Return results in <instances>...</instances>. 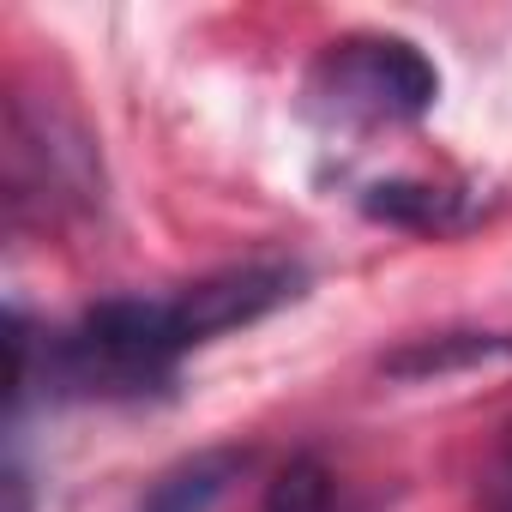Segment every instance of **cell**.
Instances as JSON below:
<instances>
[{"label":"cell","instance_id":"obj_1","mask_svg":"<svg viewBox=\"0 0 512 512\" xmlns=\"http://www.w3.org/2000/svg\"><path fill=\"white\" fill-rule=\"evenodd\" d=\"M187 332L175 320V302H97L55 350V374L67 386L85 392H151L157 380H169V368L181 362Z\"/></svg>","mask_w":512,"mask_h":512},{"label":"cell","instance_id":"obj_2","mask_svg":"<svg viewBox=\"0 0 512 512\" xmlns=\"http://www.w3.org/2000/svg\"><path fill=\"white\" fill-rule=\"evenodd\" d=\"M314 97L332 121H362V127L416 121L434 109L440 73L404 37H350V43L326 49L320 73H314Z\"/></svg>","mask_w":512,"mask_h":512},{"label":"cell","instance_id":"obj_3","mask_svg":"<svg viewBox=\"0 0 512 512\" xmlns=\"http://www.w3.org/2000/svg\"><path fill=\"white\" fill-rule=\"evenodd\" d=\"M296 272L290 266H235V272H217V278H199L193 290L169 296L175 302V320L187 332V344H205L217 332H235V326H253L266 320L272 308L296 302Z\"/></svg>","mask_w":512,"mask_h":512},{"label":"cell","instance_id":"obj_4","mask_svg":"<svg viewBox=\"0 0 512 512\" xmlns=\"http://www.w3.org/2000/svg\"><path fill=\"white\" fill-rule=\"evenodd\" d=\"M506 356H512V338H500V332H440V338H416V344L392 350L386 374L392 380H446V374L506 362Z\"/></svg>","mask_w":512,"mask_h":512},{"label":"cell","instance_id":"obj_5","mask_svg":"<svg viewBox=\"0 0 512 512\" xmlns=\"http://www.w3.org/2000/svg\"><path fill=\"white\" fill-rule=\"evenodd\" d=\"M241 452H199V458H187V464H175L169 476H157V488L139 500V512H211L223 494H229V482L241 476Z\"/></svg>","mask_w":512,"mask_h":512},{"label":"cell","instance_id":"obj_6","mask_svg":"<svg viewBox=\"0 0 512 512\" xmlns=\"http://www.w3.org/2000/svg\"><path fill=\"white\" fill-rule=\"evenodd\" d=\"M362 211L380 217V223H398V229H446L458 217L452 193L428 187V181H380V187H368Z\"/></svg>","mask_w":512,"mask_h":512},{"label":"cell","instance_id":"obj_7","mask_svg":"<svg viewBox=\"0 0 512 512\" xmlns=\"http://www.w3.org/2000/svg\"><path fill=\"white\" fill-rule=\"evenodd\" d=\"M260 512H338V500H332V470H326L314 452L290 458V464L272 476Z\"/></svg>","mask_w":512,"mask_h":512},{"label":"cell","instance_id":"obj_8","mask_svg":"<svg viewBox=\"0 0 512 512\" xmlns=\"http://www.w3.org/2000/svg\"><path fill=\"white\" fill-rule=\"evenodd\" d=\"M0 512H31V494H25V476L19 470L0 476Z\"/></svg>","mask_w":512,"mask_h":512},{"label":"cell","instance_id":"obj_9","mask_svg":"<svg viewBox=\"0 0 512 512\" xmlns=\"http://www.w3.org/2000/svg\"><path fill=\"white\" fill-rule=\"evenodd\" d=\"M482 488H488V506H494V512H512V458H506Z\"/></svg>","mask_w":512,"mask_h":512},{"label":"cell","instance_id":"obj_10","mask_svg":"<svg viewBox=\"0 0 512 512\" xmlns=\"http://www.w3.org/2000/svg\"><path fill=\"white\" fill-rule=\"evenodd\" d=\"M506 434H512V422H506Z\"/></svg>","mask_w":512,"mask_h":512}]
</instances>
